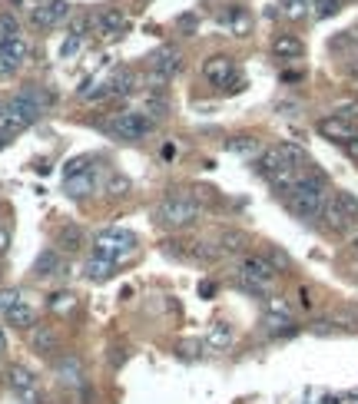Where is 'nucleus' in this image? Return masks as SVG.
<instances>
[{
	"label": "nucleus",
	"mask_w": 358,
	"mask_h": 404,
	"mask_svg": "<svg viewBox=\"0 0 358 404\" xmlns=\"http://www.w3.org/2000/svg\"><path fill=\"white\" fill-rule=\"evenodd\" d=\"M282 199H285V209H289L295 219H305V222L319 219L322 209H325V199H329V179H325L322 169L309 166L305 176H302V183L295 186V189H289Z\"/></svg>",
	"instance_id": "nucleus-1"
},
{
	"label": "nucleus",
	"mask_w": 358,
	"mask_h": 404,
	"mask_svg": "<svg viewBox=\"0 0 358 404\" xmlns=\"http://www.w3.org/2000/svg\"><path fill=\"white\" fill-rule=\"evenodd\" d=\"M322 225L329 232H335V235H345V232H352L358 225V199L352 193H345V189H339V193H329V199H325V209H322Z\"/></svg>",
	"instance_id": "nucleus-2"
},
{
	"label": "nucleus",
	"mask_w": 358,
	"mask_h": 404,
	"mask_svg": "<svg viewBox=\"0 0 358 404\" xmlns=\"http://www.w3.org/2000/svg\"><path fill=\"white\" fill-rule=\"evenodd\" d=\"M199 202L193 199L189 193H179V189H173V193H166L163 199H159V206H156V219L163 222V225H169V229H186V225H193L196 219H199Z\"/></svg>",
	"instance_id": "nucleus-3"
},
{
	"label": "nucleus",
	"mask_w": 358,
	"mask_h": 404,
	"mask_svg": "<svg viewBox=\"0 0 358 404\" xmlns=\"http://www.w3.org/2000/svg\"><path fill=\"white\" fill-rule=\"evenodd\" d=\"M93 255L120 265V262H126V259H133L136 255V235L133 232H126V229L97 232V239H93Z\"/></svg>",
	"instance_id": "nucleus-4"
},
{
	"label": "nucleus",
	"mask_w": 358,
	"mask_h": 404,
	"mask_svg": "<svg viewBox=\"0 0 358 404\" xmlns=\"http://www.w3.org/2000/svg\"><path fill=\"white\" fill-rule=\"evenodd\" d=\"M100 126H103V133H110L113 139H130V143L153 133V119H149L143 110H123V113H113Z\"/></svg>",
	"instance_id": "nucleus-5"
},
{
	"label": "nucleus",
	"mask_w": 358,
	"mask_h": 404,
	"mask_svg": "<svg viewBox=\"0 0 358 404\" xmlns=\"http://www.w3.org/2000/svg\"><path fill=\"white\" fill-rule=\"evenodd\" d=\"M302 163H309V156H305V149L299 143H275L269 149H262V156L256 159V169L262 176H269L275 169H282V166H302Z\"/></svg>",
	"instance_id": "nucleus-6"
},
{
	"label": "nucleus",
	"mask_w": 358,
	"mask_h": 404,
	"mask_svg": "<svg viewBox=\"0 0 358 404\" xmlns=\"http://www.w3.org/2000/svg\"><path fill=\"white\" fill-rule=\"evenodd\" d=\"M203 77L213 83V87H223V90H242L246 87V80L239 77V67H236L233 57H226V53H216L203 63Z\"/></svg>",
	"instance_id": "nucleus-7"
},
{
	"label": "nucleus",
	"mask_w": 358,
	"mask_h": 404,
	"mask_svg": "<svg viewBox=\"0 0 358 404\" xmlns=\"http://www.w3.org/2000/svg\"><path fill=\"white\" fill-rule=\"evenodd\" d=\"M179 70H183V57H179V50L169 47V43L159 47L153 57H149V87H166V83H169Z\"/></svg>",
	"instance_id": "nucleus-8"
},
{
	"label": "nucleus",
	"mask_w": 358,
	"mask_h": 404,
	"mask_svg": "<svg viewBox=\"0 0 358 404\" xmlns=\"http://www.w3.org/2000/svg\"><path fill=\"white\" fill-rule=\"evenodd\" d=\"M239 279L252 282L256 289H269L272 282L279 279V272L272 269V262L265 259V255H242L239 259Z\"/></svg>",
	"instance_id": "nucleus-9"
},
{
	"label": "nucleus",
	"mask_w": 358,
	"mask_h": 404,
	"mask_svg": "<svg viewBox=\"0 0 358 404\" xmlns=\"http://www.w3.org/2000/svg\"><path fill=\"white\" fill-rule=\"evenodd\" d=\"M319 133L325 136V139H332V143H352V139H358V123L355 119H349V116H322L319 119Z\"/></svg>",
	"instance_id": "nucleus-10"
},
{
	"label": "nucleus",
	"mask_w": 358,
	"mask_h": 404,
	"mask_svg": "<svg viewBox=\"0 0 358 404\" xmlns=\"http://www.w3.org/2000/svg\"><path fill=\"white\" fill-rule=\"evenodd\" d=\"M7 381H10V388H14V395L23 404H40V381L33 378V371L17 365V368H10Z\"/></svg>",
	"instance_id": "nucleus-11"
},
{
	"label": "nucleus",
	"mask_w": 358,
	"mask_h": 404,
	"mask_svg": "<svg viewBox=\"0 0 358 404\" xmlns=\"http://www.w3.org/2000/svg\"><path fill=\"white\" fill-rule=\"evenodd\" d=\"M93 27H97V33H103V37H123L126 27H130V20H126V14L120 7H107L103 14L93 17Z\"/></svg>",
	"instance_id": "nucleus-12"
},
{
	"label": "nucleus",
	"mask_w": 358,
	"mask_h": 404,
	"mask_svg": "<svg viewBox=\"0 0 358 404\" xmlns=\"http://www.w3.org/2000/svg\"><path fill=\"white\" fill-rule=\"evenodd\" d=\"M97 186H100L97 166L87 169V173H77V176H67V179H63V189H67L70 199H87L90 193H97Z\"/></svg>",
	"instance_id": "nucleus-13"
},
{
	"label": "nucleus",
	"mask_w": 358,
	"mask_h": 404,
	"mask_svg": "<svg viewBox=\"0 0 358 404\" xmlns=\"http://www.w3.org/2000/svg\"><path fill=\"white\" fill-rule=\"evenodd\" d=\"M70 14V4L67 0H47V4H40V7H33V23L37 27H57L60 20Z\"/></svg>",
	"instance_id": "nucleus-14"
},
{
	"label": "nucleus",
	"mask_w": 358,
	"mask_h": 404,
	"mask_svg": "<svg viewBox=\"0 0 358 404\" xmlns=\"http://www.w3.org/2000/svg\"><path fill=\"white\" fill-rule=\"evenodd\" d=\"M33 275H37V279H50V275H67V262H63V255H60L57 249L40 252L37 262H33Z\"/></svg>",
	"instance_id": "nucleus-15"
},
{
	"label": "nucleus",
	"mask_w": 358,
	"mask_h": 404,
	"mask_svg": "<svg viewBox=\"0 0 358 404\" xmlns=\"http://www.w3.org/2000/svg\"><path fill=\"white\" fill-rule=\"evenodd\" d=\"M30 345H33V351L37 355H57L60 351V338H57V331L50 325H33L30 328Z\"/></svg>",
	"instance_id": "nucleus-16"
},
{
	"label": "nucleus",
	"mask_w": 358,
	"mask_h": 404,
	"mask_svg": "<svg viewBox=\"0 0 358 404\" xmlns=\"http://www.w3.org/2000/svg\"><path fill=\"white\" fill-rule=\"evenodd\" d=\"M272 53L279 60H299L305 53V43L295 33H279V37L272 40Z\"/></svg>",
	"instance_id": "nucleus-17"
},
{
	"label": "nucleus",
	"mask_w": 358,
	"mask_h": 404,
	"mask_svg": "<svg viewBox=\"0 0 358 404\" xmlns=\"http://www.w3.org/2000/svg\"><path fill=\"white\" fill-rule=\"evenodd\" d=\"M4 318H7V325H14V328H33V325H37V312H33V308H30L23 299H20L14 308H7Z\"/></svg>",
	"instance_id": "nucleus-18"
},
{
	"label": "nucleus",
	"mask_w": 358,
	"mask_h": 404,
	"mask_svg": "<svg viewBox=\"0 0 358 404\" xmlns=\"http://www.w3.org/2000/svg\"><path fill=\"white\" fill-rule=\"evenodd\" d=\"M226 149L236 156H249V159H259L262 156V146L256 136H233V139H226Z\"/></svg>",
	"instance_id": "nucleus-19"
},
{
	"label": "nucleus",
	"mask_w": 358,
	"mask_h": 404,
	"mask_svg": "<svg viewBox=\"0 0 358 404\" xmlns=\"http://www.w3.org/2000/svg\"><path fill=\"white\" fill-rule=\"evenodd\" d=\"M57 375H60V381H63V385H80V381H83V365H80V358H73V355L60 358Z\"/></svg>",
	"instance_id": "nucleus-20"
},
{
	"label": "nucleus",
	"mask_w": 358,
	"mask_h": 404,
	"mask_svg": "<svg viewBox=\"0 0 358 404\" xmlns=\"http://www.w3.org/2000/svg\"><path fill=\"white\" fill-rule=\"evenodd\" d=\"M233 325H226V321H213L209 325V331H206V345H213V348H229L233 345Z\"/></svg>",
	"instance_id": "nucleus-21"
},
{
	"label": "nucleus",
	"mask_w": 358,
	"mask_h": 404,
	"mask_svg": "<svg viewBox=\"0 0 358 404\" xmlns=\"http://www.w3.org/2000/svg\"><path fill=\"white\" fill-rule=\"evenodd\" d=\"M113 262H107V259H100V255H90L87 259V265H83V275H87L90 282H107L110 275H113Z\"/></svg>",
	"instance_id": "nucleus-22"
},
{
	"label": "nucleus",
	"mask_w": 358,
	"mask_h": 404,
	"mask_svg": "<svg viewBox=\"0 0 358 404\" xmlns=\"http://www.w3.org/2000/svg\"><path fill=\"white\" fill-rule=\"evenodd\" d=\"M57 245L63 252H80L83 249V229H80V225H63V229L57 232Z\"/></svg>",
	"instance_id": "nucleus-23"
},
{
	"label": "nucleus",
	"mask_w": 358,
	"mask_h": 404,
	"mask_svg": "<svg viewBox=\"0 0 358 404\" xmlns=\"http://www.w3.org/2000/svg\"><path fill=\"white\" fill-rule=\"evenodd\" d=\"M0 53L14 63V67H20L23 60H27V53H30V47H27V40L20 37V40H10V43H0Z\"/></svg>",
	"instance_id": "nucleus-24"
},
{
	"label": "nucleus",
	"mask_w": 358,
	"mask_h": 404,
	"mask_svg": "<svg viewBox=\"0 0 358 404\" xmlns=\"http://www.w3.org/2000/svg\"><path fill=\"white\" fill-rule=\"evenodd\" d=\"M262 331H265V335H292V331H295V321H292V318H279V315H265Z\"/></svg>",
	"instance_id": "nucleus-25"
},
{
	"label": "nucleus",
	"mask_w": 358,
	"mask_h": 404,
	"mask_svg": "<svg viewBox=\"0 0 358 404\" xmlns=\"http://www.w3.org/2000/svg\"><path fill=\"white\" fill-rule=\"evenodd\" d=\"M110 87H113V97L133 93V90H136V73H133V70H120L117 77L110 80Z\"/></svg>",
	"instance_id": "nucleus-26"
},
{
	"label": "nucleus",
	"mask_w": 358,
	"mask_h": 404,
	"mask_svg": "<svg viewBox=\"0 0 358 404\" xmlns=\"http://www.w3.org/2000/svg\"><path fill=\"white\" fill-rule=\"evenodd\" d=\"M10 40H20V23L17 17L0 14V43H10Z\"/></svg>",
	"instance_id": "nucleus-27"
},
{
	"label": "nucleus",
	"mask_w": 358,
	"mask_h": 404,
	"mask_svg": "<svg viewBox=\"0 0 358 404\" xmlns=\"http://www.w3.org/2000/svg\"><path fill=\"white\" fill-rule=\"evenodd\" d=\"M265 315L292 318V305H289V299H282V295H269V299H265Z\"/></svg>",
	"instance_id": "nucleus-28"
},
{
	"label": "nucleus",
	"mask_w": 358,
	"mask_h": 404,
	"mask_svg": "<svg viewBox=\"0 0 358 404\" xmlns=\"http://www.w3.org/2000/svg\"><path fill=\"white\" fill-rule=\"evenodd\" d=\"M246 235L242 232H223V239H219V252H242L246 249Z\"/></svg>",
	"instance_id": "nucleus-29"
},
{
	"label": "nucleus",
	"mask_w": 358,
	"mask_h": 404,
	"mask_svg": "<svg viewBox=\"0 0 358 404\" xmlns=\"http://www.w3.org/2000/svg\"><path fill=\"white\" fill-rule=\"evenodd\" d=\"M93 163H97L93 156H77V159H70V163L63 166V179H67V176H77V173H87V169H93Z\"/></svg>",
	"instance_id": "nucleus-30"
},
{
	"label": "nucleus",
	"mask_w": 358,
	"mask_h": 404,
	"mask_svg": "<svg viewBox=\"0 0 358 404\" xmlns=\"http://www.w3.org/2000/svg\"><path fill=\"white\" fill-rule=\"evenodd\" d=\"M130 193V179L126 176H120V173H110V179H107V196H126Z\"/></svg>",
	"instance_id": "nucleus-31"
},
{
	"label": "nucleus",
	"mask_w": 358,
	"mask_h": 404,
	"mask_svg": "<svg viewBox=\"0 0 358 404\" xmlns=\"http://www.w3.org/2000/svg\"><path fill=\"white\" fill-rule=\"evenodd\" d=\"M226 23H233L236 33H246V30H249V14H246L242 7H233L229 14H226Z\"/></svg>",
	"instance_id": "nucleus-32"
},
{
	"label": "nucleus",
	"mask_w": 358,
	"mask_h": 404,
	"mask_svg": "<svg viewBox=\"0 0 358 404\" xmlns=\"http://www.w3.org/2000/svg\"><path fill=\"white\" fill-rule=\"evenodd\" d=\"M312 17H319V20H325V17H332V14H339V0H315L312 4Z\"/></svg>",
	"instance_id": "nucleus-33"
},
{
	"label": "nucleus",
	"mask_w": 358,
	"mask_h": 404,
	"mask_svg": "<svg viewBox=\"0 0 358 404\" xmlns=\"http://www.w3.org/2000/svg\"><path fill=\"white\" fill-rule=\"evenodd\" d=\"M73 305H77V299H73L70 292H57V295L50 299V308H53V312H70Z\"/></svg>",
	"instance_id": "nucleus-34"
},
{
	"label": "nucleus",
	"mask_w": 358,
	"mask_h": 404,
	"mask_svg": "<svg viewBox=\"0 0 358 404\" xmlns=\"http://www.w3.org/2000/svg\"><path fill=\"white\" fill-rule=\"evenodd\" d=\"M265 259L272 262V269H275V272H285V269H289V255H285V252H279V249H272V245L265 249Z\"/></svg>",
	"instance_id": "nucleus-35"
},
{
	"label": "nucleus",
	"mask_w": 358,
	"mask_h": 404,
	"mask_svg": "<svg viewBox=\"0 0 358 404\" xmlns=\"http://www.w3.org/2000/svg\"><path fill=\"white\" fill-rule=\"evenodd\" d=\"M312 4H299V0H292V4H285V17L289 20H302L305 14H309Z\"/></svg>",
	"instance_id": "nucleus-36"
},
{
	"label": "nucleus",
	"mask_w": 358,
	"mask_h": 404,
	"mask_svg": "<svg viewBox=\"0 0 358 404\" xmlns=\"http://www.w3.org/2000/svg\"><path fill=\"white\" fill-rule=\"evenodd\" d=\"M17 302H20V292H14V289H4V292H0V312L14 308Z\"/></svg>",
	"instance_id": "nucleus-37"
},
{
	"label": "nucleus",
	"mask_w": 358,
	"mask_h": 404,
	"mask_svg": "<svg viewBox=\"0 0 358 404\" xmlns=\"http://www.w3.org/2000/svg\"><path fill=\"white\" fill-rule=\"evenodd\" d=\"M80 43H83V40H80V37H70L67 43L60 47V57H63V60H70V57H73V53H77V50H80Z\"/></svg>",
	"instance_id": "nucleus-38"
},
{
	"label": "nucleus",
	"mask_w": 358,
	"mask_h": 404,
	"mask_svg": "<svg viewBox=\"0 0 358 404\" xmlns=\"http://www.w3.org/2000/svg\"><path fill=\"white\" fill-rule=\"evenodd\" d=\"M149 113L166 116V100L163 97H149Z\"/></svg>",
	"instance_id": "nucleus-39"
},
{
	"label": "nucleus",
	"mask_w": 358,
	"mask_h": 404,
	"mask_svg": "<svg viewBox=\"0 0 358 404\" xmlns=\"http://www.w3.org/2000/svg\"><path fill=\"white\" fill-rule=\"evenodd\" d=\"M7 249H10V235L0 229V252H7Z\"/></svg>",
	"instance_id": "nucleus-40"
},
{
	"label": "nucleus",
	"mask_w": 358,
	"mask_h": 404,
	"mask_svg": "<svg viewBox=\"0 0 358 404\" xmlns=\"http://www.w3.org/2000/svg\"><path fill=\"white\" fill-rule=\"evenodd\" d=\"M345 149H349L352 159H358V139H352V143H345Z\"/></svg>",
	"instance_id": "nucleus-41"
},
{
	"label": "nucleus",
	"mask_w": 358,
	"mask_h": 404,
	"mask_svg": "<svg viewBox=\"0 0 358 404\" xmlns=\"http://www.w3.org/2000/svg\"><path fill=\"white\" fill-rule=\"evenodd\" d=\"M179 23H183L186 30H193V27H196V17H183V20H179Z\"/></svg>",
	"instance_id": "nucleus-42"
},
{
	"label": "nucleus",
	"mask_w": 358,
	"mask_h": 404,
	"mask_svg": "<svg viewBox=\"0 0 358 404\" xmlns=\"http://www.w3.org/2000/svg\"><path fill=\"white\" fill-rule=\"evenodd\" d=\"M7 351V338H4V331H0V355Z\"/></svg>",
	"instance_id": "nucleus-43"
},
{
	"label": "nucleus",
	"mask_w": 358,
	"mask_h": 404,
	"mask_svg": "<svg viewBox=\"0 0 358 404\" xmlns=\"http://www.w3.org/2000/svg\"><path fill=\"white\" fill-rule=\"evenodd\" d=\"M7 116V100H0V119Z\"/></svg>",
	"instance_id": "nucleus-44"
},
{
	"label": "nucleus",
	"mask_w": 358,
	"mask_h": 404,
	"mask_svg": "<svg viewBox=\"0 0 358 404\" xmlns=\"http://www.w3.org/2000/svg\"><path fill=\"white\" fill-rule=\"evenodd\" d=\"M10 143V136H4V133H0V149H4V146H7Z\"/></svg>",
	"instance_id": "nucleus-45"
},
{
	"label": "nucleus",
	"mask_w": 358,
	"mask_h": 404,
	"mask_svg": "<svg viewBox=\"0 0 358 404\" xmlns=\"http://www.w3.org/2000/svg\"><path fill=\"white\" fill-rule=\"evenodd\" d=\"M285 4H292V0H285ZM299 4H315V0H299Z\"/></svg>",
	"instance_id": "nucleus-46"
},
{
	"label": "nucleus",
	"mask_w": 358,
	"mask_h": 404,
	"mask_svg": "<svg viewBox=\"0 0 358 404\" xmlns=\"http://www.w3.org/2000/svg\"><path fill=\"white\" fill-rule=\"evenodd\" d=\"M352 37H355V40H358V27H355V30H352Z\"/></svg>",
	"instance_id": "nucleus-47"
},
{
	"label": "nucleus",
	"mask_w": 358,
	"mask_h": 404,
	"mask_svg": "<svg viewBox=\"0 0 358 404\" xmlns=\"http://www.w3.org/2000/svg\"><path fill=\"white\" fill-rule=\"evenodd\" d=\"M355 255H358V239H355Z\"/></svg>",
	"instance_id": "nucleus-48"
}]
</instances>
